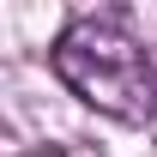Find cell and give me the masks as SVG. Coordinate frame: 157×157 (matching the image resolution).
<instances>
[{
    "label": "cell",
    "instance_id": "6da1fadb",
    "mask_svg": "<svg viewBox=\"0 0 157 157\" xmlns=\"http://www.w3.org/2000/svg\"><path fill=\"white\" fill-rule=\"evenodd\" d=\"M48 60H55V78L85 109H97V115L121 121V127H145L157 115V67L115 12L73 18L55 36Z\"/></svg>",
    "mask_w": 157,
    "mask_h": 157
}]
</instances>
